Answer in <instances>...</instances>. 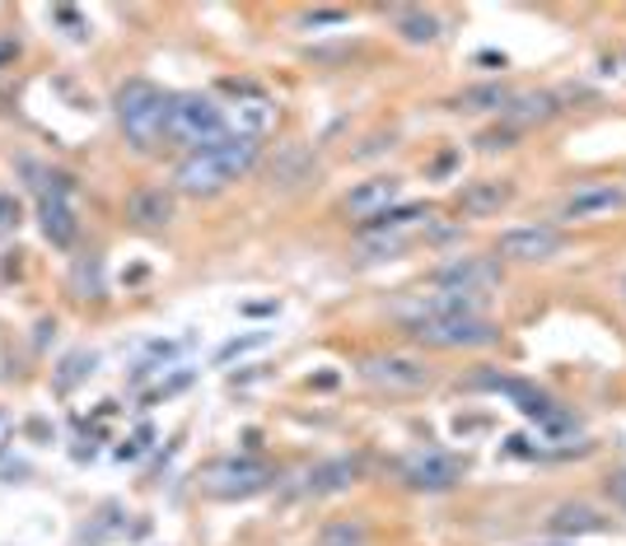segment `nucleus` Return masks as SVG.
I'll return each mask as SVG.
<instances>
[{
  "label": "nucleus",
  "mask_w": 626,
  "mask_h": 546,
  "mask_svg": "<svg viewBox=\"0 0 626 546\" xmlns=\"http://www.w3.org/2000/svg\"><path fill=\"white\" fill-rule=\"evenodd\" d=\"M38 220H42V234H48V243H52V247H71V243H75V234H80L75 211L65 206V196H42Z\"/></svg>",
  "instance_id": "nucleus-13"
},
{
  "label": "nucleus",
  "mask_w": 626,
  "mask_h": 546,
  "mask_svg": "<svg viewBox=\"0 0 626 546\" xmlns=\"http://www.w3.org/2000/svg\"><path fill=\"white\" fill-rule=\"evenodd\" d=\"M14 220H19L14 196H0V230H6V224H14Z\"/></svg>",
  "instance_id": "nucleus-24"
},
{
  "label": "nucleus",
  "mask_w": 626,
  "mask_h": 546,
  "mask_svg": "<svg viewBox=\"0 0 626 546\" xmlns=\"http://www.w3.org/2000/svg\"><path fill=\"white\" fill-rule=\"evenodd\" d=\"M622 290H626V281H622Z\"/></svg>",
  "instance_id": "nucleus-26"
},
{
  "label": "nucleus",
  "mask_w": 626,
  "mask_h": 546,
  "mask_svg": "<svg viewBox=\"0 0 626 546\" xmlns=\"http://www.w3.org/2000/svg\"><path fill=\"white\" fill-rule=\"evenodd\" d=\"M272 127H276V103H266L262 94L239 103V112H234V131L239 135H253V141H258V135H266Z\"/></svg>",
  "instance_id": "nucleus-16"
},
{
  "label": "nucleus",
  "mask_w": 626,
  "mask_h": 546,
  "mask_svg": "<svg viewBox=\"0 0 626 546\" xmlns=\"http://www.w3.org/2000/svg\"><path fill=\"white\" fill-rule=\"evenodd\" d=\"M304 164H309V154H304V150H285V159L272 169V182H285V188H290V182L300 178V169H304Z\"/></svg>",
  "instance_id": "nucleus-22"
},
{
  "label": "nucleus",
  "mask_w": 626,
  "mask_h": 546,
  "mask_svg": "<svg viewBox=\"0 0 626 546\" xmlns=\"http://www.w3.org/2000/svg\"><path fill=\"white\" fill-rule=\"evenodd\" d=\"M463 482V467L450 453H421V458L407 463V486L412 491H450Z\"/></svg>",
  "instance_id": "nucleus-10"
},
{
  "label": "nucleus",
  "mask_w": 626,
  "mask_h": 546,
  "mask_svg": "<svg viewBox=\"0 0 626 546\" xmlns=\"http://www.w3.org/2000/svg\"><path fill=\"white\" fill-rule=\"evenodd\" d=\"M509 99H514V94H509L505 84H482V89H463L458 108H463V112H505Z\"/></svg>",
  "instance_id": "nucleus-17"
},
{
  "label": "nucleus",
  "mask_w": 626,
  "mask_h": 546,
  "mask_svg": "<svg viewBox=\"0 0 626 546\" xmlns=\"http://www.w3.org/2000/svg\"><path fill=\"white\" fill-rule=\"evenodd\" d=\"M266 341V332H258V336H243V341H230L225 351H220V360H234V355H243V351H253V346H262Z\"/></svg>",
  "instance_id": "nucleus-23"
},
{
  "label": "nucleus",
  "mask_w": 626,
  "mask_h": 546,
  "mask_svg": "<svg viewBox=\"0 0 626 546\" xmlns=\"http://www.w3.org/2000/svg\"><path fill=\"white\" fill-rule=\"evenodd\" d=\"M622 192L617 188H579L571 201H566V220H589V215H603V211H617L622 206Z\"/></svg>",
  "instance_id": "nucleus-14"
},
{
  "label": "nucleus",
  "mask_w": 626,
  "mask_h": 546,
  "mask_svg": "<svg viewBox=\"0 0 626 546\" xmlns=\"http://www.w3.org/2000/svg\"><path fill=\"white\" fill-rule=\"evenodd\" d=\"M435 14H426V10H402L397 14V33L407 38V42H435Z\"/></svg>",
  "instance_id": "nucleus-19"
},
{
  "label": "nucleus",
  "mask_w": 626,
  "mask_h": 546,
  "mask_svg": "<svg viewBox=\"0 0 626 546\" xmlns=\"http://www.w3.org/2000/svg\"><path fill=\"white\" fill-rule=\"evenodd\" d=\"M319 546H365V528L361 523H332Z\"/></svg>",
  "instance_id": "nucleus-21"
},
{
  "label": "nucleus",
  "mask_w": 626,
  "mask_h": 546,
  "mask_svg": "<svg viewBox=\"0 0 626 546\" xmlns=\"http://www.w3.org/2000/svg\"><path fill=\"white\" fill-rule=\"evenodd\" d=\"M272 482V467L262 458H215L201 467V491L215 499H239V495H258Z\"/></svg>",
  "instance_id": "nucleus-5"
},
{
  "label": "nucleus",
  "mask_w": 626,
  "mask_h": 546,
  "mask_svg": "<svg viewBox=\"0 0 626 546\" xmlns=\"http://www.w3.org/2000/svg\"><path fill=\"white\" fill-rule=\"evenodd\" d=\"M505 112H509L514 122H543V118H552L556 108H552V99H547V94H524V99H509V108H505Z\"/></svg>",
  "instance_id": "nucleus-20"
},
{
  "label": "nucleus",
  "mask_w": 626,
  "mask_h": 546,
  "mask_svg": "<svg viewBox=\"0 0 626 546\" xmlns=\"http://www.w3.org/2000/svg\"><path fill=\"white\" fill-rule=\"evenodd\" d=\"M562 253V234L552 224H524V230L501 234V257L509 262H547Z\"/></svg>",
  "instance_id": "nucleus-7"
},
{
  "label": "nucleus",
  "mask_w": 626,
  "mask_h": 546,
  "mask_svg": "<svg viewBox=\"0 0 626 546\" xmlns=\"http://www.w3.org/2000/svg\"><path fill=\"white\" fill-rule=\"evenodd\" d=\"M258 164V141L253 135H220L215 145L206 150H192L183 164H178L173 182H178V192H188V196H215V192H225L234 178H243Z\"/></svg>",
  "instance_id": "nucleus-1"
},
{
  "label": "nucleus",
  "mask_w": 626,
  "mask_h": 546,
  "mask_svg": "<svg viewBox=\"0 0 626 546\" xmlns=\"http://www.w3.org/2000/svg\"><path fill=\"white\" fill-rule=\"evenodd\" d=\"M355 476H361V463H351V458L323 463V467L309 472V491H313V495H337V491L355 486Z\"/></svg>",
  "instance_id": "nucleus-15"
},
{
  "label": "nucleus",
  "mask_w": 626,
  "mask_h": 546,
  "mask_svg": "<svg viewBox=\"0 0 626 546\" xmlns=\"http://www.w3.org/2000/svg\"><path fill=\"white\" fill-rule=\"evenodd\" d=\"M412 336L435 351H477V346H491L501 332L482 313H454V317H416Z\"/></svg>",
  "instance_id": "nucleus-3"
},
{
  "label": "nucleus",
  "mask_w": 626,
  "mask_h": 546,
  "mask_svg": "<svg viewBox=\"0 0 626 546\" xmlns=\"http://www.w3.org/2000/svg\"><path fill=\"white\" fill-rule=\"evenodd\" d=\"M397 192H402L397 178H370V182H361V188L346 192L342 211L355 215V220H378V215H388V206L397 201Z\"/></svg>",
  "instance_id": "nucleus-9"
},
{
  "label": "nucleus",
  "mask_w": 626,
  "mask_h": 546,
  "mask_svg": "<svg viewBox=\"0 0 626 546\" xmlns=\"http://www.w3.org/2000/svg\"><path fill=\"white\" fill-rule=\"evenodd\" d=\"M309 24H342V10H313Z\"/></svg>",
  "instance_id": "nucleus-25"
},
{
  "label": "nucleus",
  "mask_w": 626,
  "mask_h": 546,
  "mask_svg": "<svg viewBox=\"0 0 626 546\" xmlns=\"http://www.w3.org/2000/svg\"><path fill=\"white\" fill-rule=\"evenodd\" d=\"M509 196H514V182H505V178H482V182H467L458 201H463L467 215H496L501 206H509Z\"/></svg>",
  "instance_id": "nucleus-12"
},
{
  "label": "nucleus",
  "mask_w": 626,
  "mask_h": 546,
  "mask_svg": "<svg viewBox=\"0 0 626 546\" xmlns=\"http://www.w3.org/2000/svg\"><path fill=\"white\" fill-rule=\"evenodd\" d=\"M169 103H173V99L164 94L160 84H150V80H127V84L118 89V99H113L127 141L141 145V150L160 145L164 135H169Z\"/></svg>",
  "instance_id": "nucleus-2"
},
{
  "label": "nucleus",
  "mask_w": 626,
  "mask_h": 546,
  "mask_svg": "<svg viewBox=\"0 0 626 546\" xmlns=\"http://www.w3.org/2000/svg\"><path fill=\"white\" fill-rule=\"evenodd\" d=\"M603 518L589 509V505H566L552 514V533H598Z\"/></svg>",
  "instance_id": "nucleus-18"
},
{
  "label": "nucleus",
  "mask_w": 626,
  "mask_h": 546,
  "mask_svg": "<svg viewBox=\"0 0 626 546\" xmlns=\"http://www.w3.org/2000/svg\"><path fill=\"white\" fill-rule=\"evenodd\" d=\"M131 220L141 224V230H160V224H169L178 215V201L169 188H141L137 196H131Z\"/></svg>",
  "instance_id": "nucleus-11"
},
{
  "label": "nucleus",
  "mask_w": 626,
  "mask_h": 546,
  "mask_svg": "<svg viewBox=\"0 0 626 546\" xmlns=\"http://www.w3.org/2000/svg\"><path fill=\"white\" fill-rule=\"evenodd\" d=\"M435 281H440L444 290L477 294V300H482L491 285H501V266L491 262V257H458V262H450V266H440Z\"/></svg>",
  "instance_id": "nucleus-8"
},
{
  "label": "nucleus",
  "mask_w": 626,
  "mask_h": 546,
  "mask_svg": "<svg viewBox=\"0 0 626 546\" xmlns=\"http://www.w3.org/2000/svg\"><path fill=\"white\" fill-rule=\"evenodd\" d=\"M169 135L192 145V150H206V145L220 141V135H230L225 131V112H220L211 99H201V94H178L169 103Z\"/></svg>",
  "instance_id": "nucleus-4"
},
{
  "label": "nucleus",
  "mask_w": 626,
  "mask_h": 546,
  "mask_svg": "<svg viewBox=\"0 0 626 546\" xmlns=\"http://www.w3.org/2000/svg\"><path fill=\"white\" fill-rule=\"evenodd\" d=\"M365 378L374 383V388H388V393H416V388H426L431 383V370H426V360L388 351V355H370L365 360Z\"/></svg>",
  "instance_id": "nucleus-6"
}]
</instances>
